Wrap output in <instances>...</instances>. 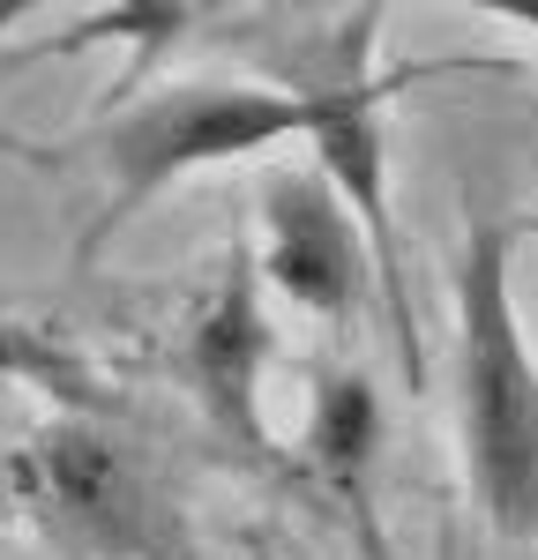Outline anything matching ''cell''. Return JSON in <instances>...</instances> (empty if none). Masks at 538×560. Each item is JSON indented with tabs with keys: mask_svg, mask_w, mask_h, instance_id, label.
I'll list each match as a JSON object with an SVG mask.
<instances>
[{
	"mask_svg": "<svg viewBox=\"0 0 538 560\" xmlns=\"http://www.w3.org/2000/svg\"><path fill=\"white\" fill-rule=\"evenodd\" d=\"M307 448H314V464H321L329 478H359V471H366V456H374V396H366L359 374L321 382Z\"/></svg>",
	"mask_w": 538,
	"mask_h": 560,
	"instance_id": "52a82bcc",
	"label": "cell"
},
{
	"mask_svg": "<svg viewBox=\"0 0 538 560\" xmlns=\"http://www.w3.org/2000/svg\"><path fill=\"white\" fill-rule=\"evenodd\" d=\"M307 97L321 105V128H314L321 165H329V179L352 195L382 277H397V269H389V261H397V232H389V210H382V128H374V90L359 83V75H337V83L307 90Z\"/></svg>",
	"mask_w": 538,
	"mask_h": 560,
	"instance_id": "5b68a950",
	"label": "cell"
},
{
	"mask_svg": "<svg viewBox=\"0 0 538 560\" xmlns=\"http://www.w3.org/2000/svg\"><path fill=\"white\" fill-rule=\"evenodd\" d=\"M321 128V105L307 90H173V97H150L142 113H128L120 128L105 135V165H113V210L90 240H105L120 217H134L157 187L202 173L218 158H247L269 150L284 135H314Z\"/></svg>",
	"mask_w": 538,
	"mask_h": 560,
	"instance_id": "7a4b0ae2",
	"label": "cell"
},
{
	"mask_svg": "<svg viewBox=\"0 0 538 560\" xmlns=\"http://www.w3.org/2000/svg\"><path fill=\"white\" fill-rule=\"evenodd\" d=\"M269 277L314 314H344L359 300V240L329 179L277 173L269 179Z\"/></svg>",
	"mask_w": 538,
	"mask_h": 560,
	"instance_id": "3957f363",
	"label": "cell"
},
{
	"mask_svg": "<svg viewBox=\"0 0 538 560\" xmlns=\"http://www.w3.org/2000/svg\"><path fill=\"white\" fill-rule=\"evenodd\" d=\"M38 464H45V486H52L60 516L75 523V530H90V538H97V546H113V553H142V546H150L142 486H134L128 456H120L105 433H90V427L45 433Z\"/></svg>",
	"mask_w": 538,
	"mask_h": 560,
	"instance_id": "277c9868",
	"label": "cell"
},
{
	"mask_svg": "<svg viewBox=\"0 0 538 560\" xmlns=\"http://www.w3.org/2000/svg\"><path fill=\"white\" fill-rule=\"evenodd\" d=\"M464 448L479 501L501 530H538V366L508 306V224H487L464 255Z\"/></svg>",
	"mask_w": 538,
	"mask_h": 560,
	"instance_id": "6da1fadb",
	"label": "cell"
},
{
	"mask_svg": "<svg viewBox=\"0 0 538 560\" xmlns=\"http://www.w3.org/2000/svg\"><path fill=\"white\" fill-rule=\"evenodd\" d=\"M262 351H269V329H262V306H255V277H232L218 292V306L202 314V329H195V388L218 411V427L247 433V441H255Z\"/></svg>",
	"mask_w": 538,
	"mask_h": 560,
	"instance_id": "8992f818",
	"label": "cell"
},
{
	"mask_svg": "<svg viewBox=\"0 0 538 560\" xmlns=\"http://www.w3.org/2000/svg\"><path fill=\"white\" fill-rule=\"evenodd\" d=\"M508 15H516V23H531V31H538V0H508Z\"/></svg>",
	"mask_w": 538,
	"mask_h": 560,
	"instance_id": "ba28073f",
	"label": "cell"
}]
</instances>
